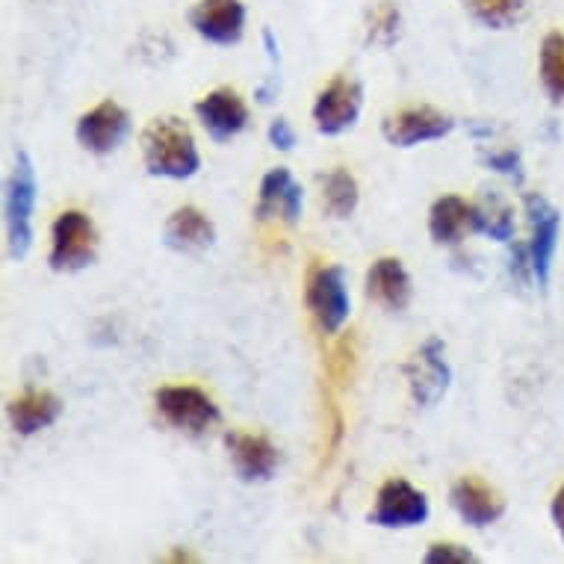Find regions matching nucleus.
Instances as JSON below:
<instances>
[{
    "label": "nucleus",
    "instance_id": "nucleus-1",
    "mask_svg": "<svg viewBox=\"0 0 564 564\" xmlns=\"http://www.w3.org/2000/svg\"><path fill=\"white\" fill-rule=\"evenodd\" d=\"M142 151H145V169L154 177L186 181L202 166L193 130L175 116L151 121L145 133H142Z\"/></svg>",
    "mask_w": 564,
    "mask_h": 564
},
{
    "label": "nucleus",
    "instance_id": "nucleus-2",
    "mask_svg": "<svg viewBox=\"0 0 564 564\" xmlns=\"http://www.w3.org/2000/svg\"><path fill=\"white\" fill-rule=\"evenodd\" d=\"M36 169L28 151L15 154V169H12L10 184H7V246H10L12 260L28 258L33 246V210H36Z\"/></svg>",
    "mask_w": 564,
    "mask_h": 564
},
{
    "label": "nucleus",
    "instance_id": "nucleus-3",
    "mask_svg": "<svg viewBox=\"0 0 564 564\" xmlns=\"http://www.w3.org/2000/svg\"><path fill=\"white\" fill-rule=\"evenodd\" d=\"M154 402L169 426H175L177 432H186V435H204L207 429L219 423V408L214 405V399L189 384L160 388L154 393Z\"/></svg>",
    "mask_w": 564,
    "mask_h": 564
},
{
    "label": "nucleus",
    "instance_id": "nucleus-4",
    "mask_svg": "<svg viewBox=\"0 0 564 564\" xmlns=\"http://www.w3.org/2000/svg\"><path fill=\"white\" fill-rule=\"evenodd\" d=\"M98 234L93 219L80 210H65L54 223V240H51V269L56 272H77L95 260Z\"/></svg>",
    "mask_w": 564,
    "mask_h": 564
},
{
    "label": "nucleus",
    "instance_id": "nucleus-5",
    "mask_svg": "<svg viewBox=\"0 0 564 564\" xmlns=\"http://www.w3.org/2000/svg\"><path fill=\"white\" fill-rule=\"evenodd\" d=\"M307 307L325 334H337L349 319V288L340 267H316L307 278Z\"/></svg>",
    "mask_w": 564,
    "mask_h": 564
},
{
    "label": "nucleus",
    "instance_id": "nucleus-6",
    "mask_svg": "<svg viewBox=\"0 0 564 564\" xmlns=\"http://www.w3.org/2000/svg\"><path fill=\"white\" fill-rule=\"evenodd\" d=\"M432 509L423 490H416L405 479H388L376 497V509L370 511V523L381 529H411L426 523Z\"/></svg>",
    "mask_w": 564,
    "mask_h": 564
},
{
    "label": "nucleus",
    "instance_id": "nucleus-7",
    "mask_svg": "<svg viewBox=\"0 0 564 564\" xmlns=\"http://www.w3.org/2000/svg\"><path fill=\"white\" fill-rule=\"evenodd\" d=\"M455 128L453 116L435 110V107H408V110L390 112L381 121V133L393 149H414L423 142L444 139Z\"/></svg>",
    "mask_w": 564,
    "mask_h": 564
},
{
    "label": "nucleus",
    "instance_id": "nucleus-8",
    "mask_svg": "<svg viewBox=\"0 0 564 564\" xmlns=\"http://www.w3.org/2000/svg\"><path fill=\"white\" fill-rule=\"evenodd\" d=\"M523 204H527L529 225H532V240L527 242L529 258H532V272H535L538 288H546L550 269H553L555 246H558V231H562V214L546 202L544 195L538 193H529Z\"/></svg>",
    "mask_w": 564,
    "mask_h": 564
},
{
    "label": "nucleus",
    "instance_id": "nucleus-9",
    "mask_svg": "<svg viewBox=\"0 0 564 564\" xmlns=\"http://www.w3.org/2000/svg\"><path fill=\"white\" fill-rule=\"evenodd\" d=\"M361 104L364 89L358 80H351V77H334L314 104L316 130L323 137H340L343 130H349L358 121Z\"/></svg>",
    "mask_w": 564,
    "mask_h": 564
},
{
    "label": "nucleus",
    "instance_id": "nucleus-10",
    "mask_svg": "<svg viewBox=\"0 0 564 564\" xmlns=\"http://www.w3.org/2000/svg\"><path fill=\"white\" fill-rule=\"evenodd\" d=\"M405 376L416 405H435L449 388V381H453V370H449V364L444 358V340L429 337L414 355V361L405 367Z\"/></svg>",
    "mask_w": 564,
    "mask_h": 564
},
{
    "label": "nucleus",
    "instance_id": "nucleus-11",
    "mask_svg": "<svg viewBox=\"0 0 564 564\" xmlns=\"http://www.w3.org/2000/svg\"><path fill=\"white\" fill-rule=\"evenodd\" d=\"M130 133V116L124 107L116 101L98 104L95 110L84 112L77 121V142L84 145L89 154H112Z\"/></svg>",
    "mask_w": 564,
    "mask_h": 564
},
{
    "label": "nucleus",
    "instance_id": "nucleus-12",
    "mask_svg": "<svg viewBox=\"0 0 564 564\" xmlns=\"http://www.w3.org/2000/svg\"><path fill=\"white\" fill-rule=\"evenodd\" d=\"M485 228H488V214L458 195H444L432 204L429 234L437 246H455L464 234H485Z\"/></svg>",
    "mask_w": 564,
    "mask_h": 564
},
{
    "label": "nucleus",
    "instance_id": "nucleus-13",
    "mask_svg": "<svg viewBox=\"0 0 564 564\" xmlns=\"http://www.w3.org/2000/svg\"><path fill=\"white\" fill-rule=\"evenodd\" d=\"M189 24L210 45H237L246 30V7L240 0H202Z\"/></svg>",
    "mask_w": 564,
    "mask_h": 564
},
{
    "label": "nucleus",
    "instance_id": "nucleus-14",
    "mask_svg": "<svg viewBox=\"0 0 564 564\" xmlns=\"http://www.w3.org/2000/svg\"><path fill=\"white\" fill-rule=\"evenodd\" d=\"M195 112H198V121H202L214 142H228L249 124V107L228 86L204 95L202 101L195 104Z\"/></svg>",
    "mask_w": 564,
    "mask_h": 564
},
{
    "label": "nucleus",
    "instance_id": "nucleus-15",
    "mask_svg": "<svg viewBox=\"0 0 564 564\" xmlns=\"http://www.w3.org/2000/svg\"><path fill=\"white\" fill-rule=\"evenodd\" d=\"M453 509L458 511V518L467 527L485 529L506 514V502L488 481L476 479V476H464L453 488Z\"/></svg>",
    "mask_w": 564,
    "mask_h": 564
},
{
    "label": "nucleus",
    "instance_id": "nucleus-16",
    "mask_svg": "<svg viewBox=\"0 0 564 564\" xmlns=\"http://www.w3.org/2000/svg\"><path fill=\"white\" fill-rule=\"evenodd\" d=\"M302 186L296 177L290 175V169H272L260 181L258 195V219H284L288 225H296L302 216Z\"/></svg>",
    "mask_w": 564,
    "mask_h": 564
},
{
    "label": "nucleus",
    "instance_id": "nucleus-17",
    "mask_svg": "<svg viewBox=\"0 0 564 564\" xmlns=\"http://www.w3.org/2000/svg\"><path fill=\"white\" fill-rule=\"evenodd\" d=\"M225 444L231 449L234 470L242 481H269L278 470V449L269 437L231 432Z\"/></svg>",
    "mask_w": 564,
    "mask_h": 564
},
{
    "label": "nucleus",
    "instance_id": "nucleus-18",
    "mask_svg": "<svg viewBox=\"0 0 564 564\" xmlns=\"http://www.w3.org/2000/svg\"><path fill=\"white\" fill-rule=\"evenodd\" d=\"M216 240V228L198 207H177L175 214L169 216L163 242L172 251L181 254H195V251L210 249Z\"/></svg>",
    "mask_w": 564,
    "mask_h": 564
},
{
    "label": "nucleus",
    "instance_id": "nucleus-19",
    "mask_svg": "<svg viewBox=\"0 0 564 564\" xmlns=\"http://www.w3.org/2000/svg\"><path fill=\"white\" fill-rule=\"evenodd\" d=\"M63 414V402L51 393V390H28L21 393L19 399H12L10 408H7V416H10L12 429L19 435L30 437L42 432V429L54 426L56 420Z\"/></svg>",
    "mask_w": 564,
    "mask_h": 564
},
{
    "label": "nucleus",
    "instance_id": "nucleus-20",
    "mask_svg": "<svg viewBox=\"0 0 564 564\" xmlns=\"http://www.w3.org/2000/svg\"><path fill=\"white\" fill-rule=\"evenodd\" d=\"M367 296L390 311H405L411 305V275L402 267V260L381 258L367 272Z\"/></svg>",
    "mask_w": 564,
    "mask_h": 564
},
{
    "label": "nucleus",
    "instance_id": "nucleus-21",
    "mask_svg": "<svg viewBox=\"0 0 564 564\" xmlns=\"http://www.w3.org/2000/svg\"><path fill=\"white\" fill-rule=\"evenodd\" d=\"M358 181L346 172V169H334L332 175L325 177L323 186V204H325V214L332 216V219H349L355 214V207H358Z\"/></svg>",
    "mask_w": 564,
    "mask_h": 564
},
{
    "label": "nucleus",
    "instance_id": "nucleus-22",
    "mask_svg": "<svg viewBox=\"0 0 564 564\" xmlns=\"http://www.w3.org/2000/svg\"><path fill=\"white\" fill-rule=\"evenodd\" d=\"M538 72H541V84L555 101H564V33H546L544 42H541V63H538Z\"/></svg>",
    "mask_w": 564,
    "mask_h": 564
},
{
    "label": "nucleus",
    "instance_id": "nucleus-23",
    "mask_svg": "<svg viewBox=\"0 0 564 564\" xmlns=\"http://www.w3.org/2000/svg\"><path fill=\"white\" fill-rule=\"evenodd\" d=\"M476 21H481L490 30H506L518 24L523 15V0H464Z\"/></svg>",
    "mask_w": 564,
    "mask_h": 564
},
{
    "label": "nucleus",
    "instance_id": "nucleus-24",
    "mask_svg": "<svg viewBox=\"0 0 564 564\" xmlns=\"http://www.w3.org/2000/svg\"><path fill=\"white\" fill-rule=\"evenodd\" d=\"M402 33V12L393 0H381L370 12V28H367V42L370 45L390 47Z\"/></svg>",
    "mask_w": 564,
    "mask_h": 564
},
{
    "label": "nucleus",
    "instance_id": "nucleus-25",
    "mask_svg": "<svg viewBox=\"0 0 564 564\" xmlns=\"http://www.w3.org/2000/svg\"><path fill=\"white\" fill-rule=\"evenodd\" d=\"M488 214V210H485ZM490 240H500L509 242L511 234H514V219H511V210L506 204H497V210H490L488 214V228H485Z\"/></svg>",
    "mask_w": 564,
    "mask_h": 564
},
{
    "label": "nucleus",
    "instance_id": "nucleus-26",
    "mask_svg": "<svg viewBox=\"0 0 564 564\" xmlns=\"http://www.w3.org/2000/svg\"><path fill=\"white\" fill-rule=\"evenodd\" d=\"M426 562L429 564H470L476 562V555H473L467 546L435 544V546H429Z\"/></svg>",
    "mask_w": 564,
    "mask_h": 564
},
{
    "label": "nucleus",
    "instance_id": "nucleus-27",
    "mask_svg": "<svg viewBox=\"0 0 564 564\" xmlns=\"http://www.w3.org/2000/svg\"><path fill=\"white\" fill-rule=\"evenodd\" d=\"M488 169L494 172H500V175H509V177H520V154L514 149H506V151H494L485 158Z\"/></svg>",
    "mask_w": 564,
    "mask_h": 564
},
{
    "label": "nucleus",
    "instance_id": "nucleus-28",
    "mask_svg": "<svg viewBox=\"0 0 564 564\" xmlns=\"http://www.w3.org/2000/svg\"><path fill=\"white\" fill-rule=\"evenodd\" d=\"M269 142L278 151H293V145H296V130L290 128L288 119H275L269 124Z\"/></svg>",
    "mask_w": 564,
    "mask_h": 564
},
{
    "label": "nucleus",
    "instance_id": "nucleus-29",
    "mask_svg": "<svg viewBox=\"0 0 564 564\" xmlns=\"http://www.w3.org/2000/svg\"><path fill=\"white\" fill-rule=\"evenodd\" d=\"M553 523H555V529H558V535H562V541H564V485L562 488H558V494H555L553 497Z\"/></svg>",
    "mask_w": 564,
    "mask_h": 564
},
{
    "label": "nucleus",
    "instance_id": "nucleus-30",
    "mask_svg": "<svg viewBox=\"0 0 564 564\" xmlns=\"http://www.w3.org/2000/svg\"><path fill=\"white\" fill-rule=\"evenodd\" d=\"M263 42H267L269 59L275 63V59H278V45H275V36H272V30H263Z\"/></svg>",
    "mask_w": 564,
    "mask_h": 564
}]
</instances>
